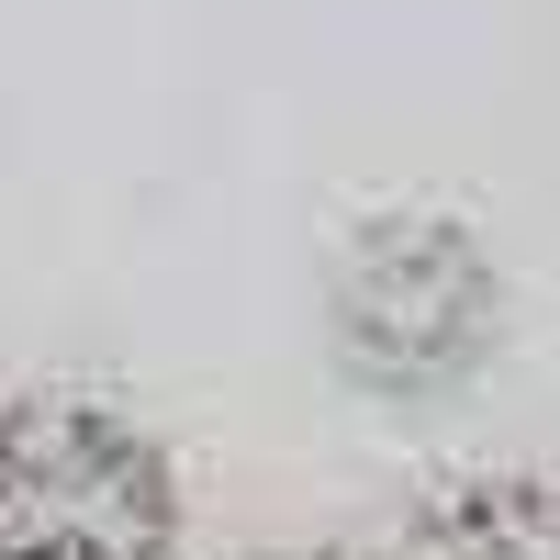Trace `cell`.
<instances>
[{"instance_id": "cell-1", "label": "cell", "mask_w": 560, "mask_h": 560, "mask_svg": "<svg viewBox=\"0 0 560 560\" xmlns=\"http://www.w3.org/2000/svg\"><path fill=\"white\" fill-rule=\"evenodd\" d=\"M325 314L382 393H438L493 348V269L448 213H382L337 247Z\"/></svg>"}, {"instance_id": "cell-2", "label": "cell", "mask_w": 560, "mask_h": 560, "mask_svg": "<svg viewBox=\"0 0 560 560\" xmlns=\"http://www.w3.org/2000/svg\"><path fill=\"white\" fill-rule=\"evenodd\" d=\"M168 471L102 404L0 415V560H158Z\"/></svg>"}, {"instance_id": "cell-3", "label": "cell", "mask_w": 560, "mask_h": 560, "mask_svg": "<svg viewBox=\"0 0 560 560\" xmlns=\"http://www.w3.org/2000/svg\"><path fill=\"white\" fill-rule=\"evenodd\" d=\"M404 560H560V493H538V482L471 493V504H448L438 527H415Z\"/></svg>"}]
</instances>
